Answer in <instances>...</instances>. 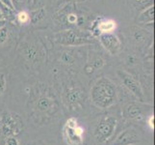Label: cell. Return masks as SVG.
<instances>
[{"instance_id":"cell-1","label":"cell","mask_w":155,"mask_h":145,"mask_svg":"<svg viewBox=\"0 0 155 145\" xmlns=\"http://www.w3.org/2000/svg\"><path fill=\"white\" fill-rule=\"evenodd\" d=\"M91 99L100 109H108L117 102V89L108 78H98L91 89Z\"/></svg>"},{"instance_id":"cell-30","label":"cell","mask_w":155,"mask_h":145,"mask_svg":"<svg viewBox=\"0 0 155 145\" xmlns=\"http://www.w3.org/2000/svg\"><path fill=\"white\" fill-rule=\"evenodd\" d=\"M0 19H4V14H3V11L0 7Z\"/></svg>"},{"instance_id":"cell-11","label":"cell","mask_w":155,"mask_h":145,"mask_svg":"<svg viewBox=\"0 0 155 145\" xmlns=\"http://www.w3.org/2000/svg\"><path fill=\"white\" fill-rule=\"evenodd\" d=\"M130 30H131L132 40L134 41L137 45L145 44L147 39H148V37H149V34L147 32H146V30H143L140 27H137V26H132Z\"/></svg>"},{"instance_id":"cell-7","label":"cell","mask_w":155,"mask_h":145,"mask_svg":"<svg viewBox=\"0 0 155 145\" xmlns=\"http://www.w3.org/2000/svg\"><path fill=\"white\" fill-rule=\"evenodd\" d=\"M138 142H140L138 132L133 128H128L117 137L113 145H134Z\"/></svg>"},{"instance_id":"cell-9","label":"cell","mask_w":155,"mask_h":145,"mask_svg":"<svg viewBox=\"0 0 155 145\" xmlns=\"http://www.w3.org/2000/svg\"><path fill=\"white\" fill-rule=\"evenodd\" d=\"M22 54L28 62L35 63L42 55L39 47L35 44H27L22 47Z\"/></svg>"},{"instance_id":"cell-16","label":"cell","mask_w":155,"mask_h":145,"mask_svg":"<svg viewBox=\"0 0 155 145\" xmlns=\"http://www.w3.org/2000/svg\"><path fill=\"white\" fill-rule=\"evenodd\" d=\"M51 106V100L47 97H41L38 100L37 102V107L38 109L42 111V112H45L47 111Z\"/></svg>"},{"instance_id":"cell-22","label":"cell","mask_w":155,"mask_h":145,"mask_svg":"<svg viewBox=\"0 0 155 145\" xmlns=\"http://www.w3.org/2000/svg\"><path fill=\"white\" fill-rule=\"evenodd\" d=\"M103 65H104V61L101 57H97L93 61V64H92L94 69H101Z\"/></svg>"},{"instance_id":"cell-13","label":"cell","mask_w":155,"mask_h":145,"mask_svg":"<svg viewBox=\"0 0 155 145\" xmlns=\"http://www.w3.org/2000/svg\"><path fill=\"white\" fill-rule=\"evenodd\" d=\"M45 15H46L45 9L42 8V7L31 11V12L29 13V18H30L31 23L36 24V23L40 22V21H41L42 19H45Z\"/></svg>"},{"instance_id":"cell-21","label":"cell","mask_w":155,"mask_h":145,"mask_svg":"<svg viewBox=\"0 0 155 145\" xmlns=\"http://www.w3.org/2000/svg\"><path fill=\"white\" fill-rule=\"evenodd\" d=\"M7 86V81H6V78H5V74L0 73V96L3 95V93L6 90Z\"/></svg>"},{"instance_id":"cell-15","label":"cell","mask_w":155,"mask_h":145,"mask_svg":"<svg viewBox=\"0 0 155 145\" xmlns=\"http://www.w3.org/2000/svg\"><path fill=\"white\" fill-rule=\"evenodd\" d=\"M80 99H81V91L78 88H71L68 91L67 100L68 103L71 105H76L77 103H79Z\"/></svg>"},{"instance_id":"cell-29","label":"cell","mask_w":155,"mask_h":145,"mask_svg":"<svg viewBox=\"0 0 155 145\" xmlns=\"http://www.w3.org/2000/svg\"><path fill=\"white\" fill-rule=\"evenodd\" d=\"M85 71H86L88 74L93 73V71H94V67H93L92 65H87L86 68H85Z\"/></svg>"},{"instance_id":"cell-14","label":"cell","mask_w":155,"mask_h":145,"mask_svg":"<svg viewBox=\"0 0 155 145\" xmlns=\"http://www.w3.org/2000/svg\"><path fill=\"white\" fill-rule=\"evenodd\" d=\"M142 106L137 104H131L127 106L125 110V114L130 119H136V118L140 117L142 115Z\"/></svg>"},{"instance_id":"cell-31","label":"cell","mask_w":155,"mask_h":145,"mask_svg":"<svg viewBox=\"0 0 155 145\" xmlns=\"http://www.w3.org/2000/svg\"><path fill=\"white\" fill-rule=\"evenodd\" d=\"M73 1H84V0H73Z\"/></svg>"},{"instance_id":"cell-3","label":"cell","mask_w":155,"mask_h":145,"mask_svg":"<svg viewBox=\"0 0 155 145\" xmlns=\"http://www.w3.org/2000/svg\"><path fill=\"white\" fill-rule=\"evenodd\" d=\"M22 129V121L18 115L4 113L1 119V131L3 135L10 136L20 133Z\"/></svg>"},{"instance_id":"cell-27","label":"cell","mask_w":155,"mask_h":145,"mask_svg":"<svg viewBox=\"0 0 155 145\" xmlns=\"http://www.w3.org/2000/svg\"><path fill=\"white\" fill-rule=\"evenodd\" d=\"M14 5H15H15H21V4H24L26 2V0H12Z\"/></svg>"},{"instance_id":"cell-6","label":"cell","mask_w":155,"mask_h":145,"mask_svg":"<svg viewBox=\"0 0 155 145\" xmlns=\"http://www.w3.org/2000/svg\"><path fill=\"white\" fill-rule=\"evenodd\" d=\"M99 41L102 47L112 55L117 54L121 48L120 40L113 33L101 34L99 36Z\"/></svg>"},{"instance_id":"cell-5","label":"cell","mask_w":155,"mask_h":145,"mask_svg":"<svg viewBox=\"0 0 155 145\" xmlns=\"http://www.w3.org/2000/svg\"><path fill=\"white\" fill-rule=\"evenodd\" d=\"M117 74H119V77L124 86L129 90L130 92L134 94L137 98H139L142 101L143 98V90H142L140 83H139L130 74L126 73L125 71H122V70L117 71Z\"/></svg>"},{"instance_id":"cell-25","label":"cell","mask_w":155,"mask_h":145,"mask_svg":"<svg viewBox=\"0 0 155 145\" xmlns=\"http://www.w3.org/2000/svg\"><path fill=\"white\" fill-rule=\"evenodd\" d=\"M6 145H19V143L18 141V139L15 136H7L6 138Z\"/></svg>"},{"instance_id":"cell-2","label":"cell","mask_w":155,"mask_h":145,"mask_svg":"<svg viewBox=\"0 0 155 145\" xmlns=\"http://www.w3.org/2000/svg\"><path fill=\"white\" fill-rule=\"evenodd\" d=\"M55 41L61 46L76 47L88 44L89 40L73 30H64L55 34Z\"/></svg>"},{"instance_id":"cell-24","label":"cell","mask_w":155,"mask_h":145,"mask_svg":"<svg viewBox=\"0 0 155 145\" xmlns=\"http://www.w3.org/2000/svg\"><path fill=\"white\" fill-rule=\"evenodd\" d=\"M65 126H66V127H68V128H75L76 126H78L77 120H76L74 117H71L69 119L67 120Z\"/></svg>"},{"instance_id":"cell-20","label":"cell","mask_w":155,"mask_h":145,"mask_svg":"<svg viewBox=\"0 0 155 145\" xmlns=\"http://www.w3.org/2000/svg\"><path fill=\"white\" fill-rule=\"evenodd\" d=\"M134 2L138 7L141 9H146L149 6L153 5V0H134Z\"/></svg>"},{"instance_id":"cell-28","label":"cell","mask_w":155,"mask_h":145,"mask_svg":"<svg viewBox=\"0 0 155 145\" xmlns=\"http://www.w3.org/2000/svg\"><path fill=\"white\" fill-rule=\"evenodd\" d=\"M154 117H153V115H151L150 117H149V120H148V125L150 126V128L151 129H153L154 128Z\"/></svg>"},{"instance_id":"cell-23","label":"cell","mask_w":155,"mask_h":145,"mask_svg":"<svg viewBox=\"0 0 155 145\" xmlns=\"http://www.w3.org/2000/svg\"><path fill=\"white\" fill-rule=\"evenodd\" d=\"M0 2H1L2 6L6 7L7 9L13 11V12L15 10V5H14L12 0H0Z\"/></svg>"},{"instance_id":"cell-12","label":"cell","mask_w":155,"mask_h":145,"mask_svg":"<svg viewBox=\"0 0 155 145\" xmlns=\"http://www.w3.org/2000/svg\"><path fill=\"white\" fill-rule=\"evenodd\" d=\"M154 20V5H151L146 9L143 10V12L139 15L137 21L140 23H153Z\"/></svg>"},{"instance_id":"cell-17","label":"cell","mask_w":155,"mask_h":145,"mask_svg":"<svg viewBox=\"0 0 155 145\" xmlns=\"http://www.w3.org/2000/svg\"><path fill=\"white\" fill-rule=\"evenodd\" d=\"M17 20L19 23H22V24L28 23L30 21L29 14L26 12V11H20L17 15Z\"/></svg>"},{"instance_id":"cell-10","label":"cell","mask_w":155,"mask_h":145,"mask_svg":"<svg viewBox=\"0 0 155 145\" xmlns=\"http://www.w3.org/2000/svg\"><path fill=\"white\" fill-rule=\"evenodd\" d=\"M97 29L101 34H107V33H113L117 28V22L114 19H107L97 21Z\"/></svg>"},{"instance_id":"cell-26","label":"cell","mask_w":155,"mask_h":145,"mask_svg":"<svg viewBox=\"0 0 155 145\" xmlns=\"http://www.w3.org/2000/svg\"><path fill=\"white\" fill-rule=\"evenodd\" d=\"M68 21L71 24H76L78 21V17L74 14H69L68 16Z\"/></svg>"},{"instance_id":"cell-4","label":"cell","mask_w":155,"mask_h":145,"mask_svg":"<svg viewBox=\"0 0 155 145\" xmlns=\"http://www.w3.org/2000/svg\"><path fill=\"white\" fill-rule=\"evenodd\" d=\"M117 126L116 118L112 116H104L101 118L100 121L95 129V135L99 141H106L111 136L113 135Z\"/></svg>"},{"instance_id":"cell-8","label":"cell","mask_w":155,"mask_h":145,"mask_svg":"<svg viewBox=\"0 0 155 145\" xmlns=\"http://www.w3.org/2000/svg\"><path fill=\"white\" fill-rule=\"evenodd\" d=\"M83 128L79 125L75 128H68L66 126L64 127V135H65L68 143L71 145H77L81 143L83 139Z\"/></svg>"},{"instance_id":"cell-19","label":"cell","mask_w":155,"mask_h":145,"mask_svg":"<svg viewBox=\"0 0 155 145\" xmlns=\"http://www.w3.org/2000/svg\"><path fill=\"white\" fill-rule=\"evenodd\" d=\"M9 36V29L6 25L0 28V46H2L7 41Z\"/></svg>"},{"instance_id":"cell-18","label":"cell","mask_w":155,"mask_h":145,"mask_svg":"<svg viewBox=\"0 0 155 145\" xmlns=\"http://www.w3.org/2000/svg\"><path fill=\"white\" fill-rule=\"evenodd\" d=\"M61 61L65 64H71L74 62V56L72 55L71 52L65 51L61 55Z\"/></svg>"}]
</instances>
